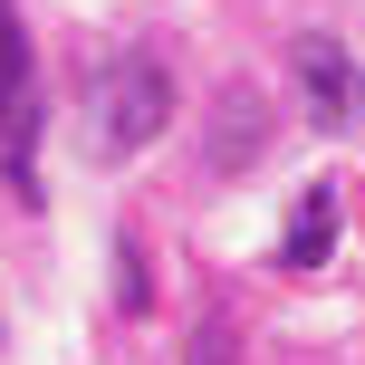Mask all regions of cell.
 Here are the masks:
<instances>
[{
  "label": "cell",
  "mask_w": 365,
  "mask_h": 365,
  "mask_svg": "<svg viewBox=\"0 0 365 365\" xmlns=\"http://www.w3.org/2000/svg\"><path fill=\"white\" fill-rule=\"evenodd\" d=\"M298 77H308L317 125H346V115H356V68H346V48H336L327 29H317V38H298Z\"/></svg>",
  "instance_id": "obj_4"
},
{
  "label": "cell",
  "mask_w": 365,
  "mask_h": 365,
  "mask_svg": "<svg viewBox=\"0 0 365 365\" xmlns=\"http://www.w3.org/2000/svg\"><path fill=\"white\" fill-rule=\"evenodd\" d=\"M336 231H346V212H336V182H298V202H289V231H279V269H327V250H336Z\"/></svg>",
  "instance_id": "obj_3"
},
{
  "label": "cell",
  "mask_w": 365,
  "mask_h": 365,
  "mask_svg": "<svg viewBox=\"0 0 365 365\" xmlns=\"http://www.w3.org/2000/svg\"><path fill=\"white\" fill-rule=\"evenodd\" d=\"M0 182L19 202H38V68L10 0H0Z\"/></svg>",
  "instance_id": "obj_2"
},
{
  "label": "cell",
  "mask_w": 365,
  "mask_h": 365,
  "mask_svg": "<svg viewBox=\"0 0 365 365\" xmlns=\"http://www.w3.org/2000/svg\"><path fill=\"white\" fill-rule=\"evenodd\" d=\"M173 125V77L154 48H115L87 68V154H145L154 135Z\"/></svg>",
  "instance_id": "obj_1"
},
{
  "label": "cell",
  "mask_w": 365,
  "mask_h": 365,
  "mask_svg": "<svg viewBox=\"0 0 365 365\" xmlns=\"http://www.w3.org/2000/svg\"><path fill=\"white\" fill-rule=\"evenodd\" d=\"M182 365H231V327H202L192 346H182Z\"/></svg>",
  "instance_id": "obj_5"
}]
</instances>
